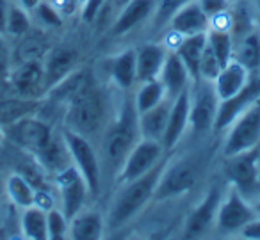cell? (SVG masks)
Returning a JSON list of instances; mask_svg holds the SVG:
<instances>
[{
    "label": "cell",
    "mask_w": 260,
    "mask_h": 240,
    "mask_svg": "<svg viewBox=\"0 0 260 240\" xmlns=\"http://www.w3.org/2000/svg\"><path fill=\"white\" fill-rule=\"evenodd\" d=\"M223 175L253 203L260 196V146L224 158Z\"/></svg>",
    "instance_id": "8992f818"
},
{
    "label": "cell",
    "mask_w": 260,
    "mask_h": 240,
    "mask_svg": "<svg viewBox=\"0 0 260 240\" xmlns=\"http://www.w3.org/2000/svg\"><path fill=\"white\" fill-rule=\"evenodd\" d=\"M221 62L217 61V57L212 54L209 47H205V52H203L202 62H200V80H207V82H212L217 77V73L221 72Z\"/></svg>",
    "instance_id": "74e56055"
},
{
    "label": "cell",
    "mask_w": 260,
    "mask_h": 240,
    "mask_svg": "<svg viewBox=\"0 0 260 240\" xmlns=\"http://www.w3.org/2000/svg\"><path fill=\"white\" fill-rule=\"evenodd\" d=\"M221 196H223V190L219 187H210L207 190V194L200 199V203L192 208V212L185 219L182 238H202L212 231L216 226Z\"/></svg>",
    "instance_id": "5bb4252c"
},
{
    "label": "cell",
    "mask_w": 260,
    "mask_h": 240,
    "mask_svg": "<svg viewBox=\"0 0 260 240\" xmlns=\"http://www.w3.org/2000/svg\"><path fill=\"white\" fill-rule=\"evenodd\" d=\"M111 2H112V6H114L116 9H119V8H121L123 4H125L126 0H111Z\"/></svg>",
    "instance_id": "bcb514c9"
},
{
    "label": "cell",
    "mask_w": 260,
    "mask_h": 240,
    "mask_svg": "<svg viewBox=\"0 0 260 240\" xmlns=\"http://www.w3.org/2000/svg\"><path fill=\"white\" fill-rule=\"evenodd\" d=\"M114 112L107 89L89 80L66 104L64 128L80 133L91 143H98Z\"/></svg>",
    "instance_id": "6da1fadb"
},
{
    "label": "cell",
    "mask_w": 260,
    "mask_h": 240,
    "mask_svg": "<svg viewBox=\"0 0 260 240\" xmlns=\"http://www.w3.org/2000/svg\"><path fill=\"white\" fill-rule=\"evenodd\" d=\"M155 6L157 0H126L112 22L111 34L114 38H121L136 30L145 22H152Z\"/></svg>",
    "instance_id": "e0dca14e"
},
{
    "label": "cell",
    "mask_w": 260,
    "mask_h": 240,
    "mask_svg": "<svg viewBox=\"0 0 260 240\" xmlns=\"http://www.w3.org/2000/svg\"><path fill=\"white\" fill-rule=\"evenodd\" d=\"M111 0H84L80 6V18L84 23H93Z\"/></svg>",
    "instance_id": "f35d334b"
},
{
    "label": "cell",
    "mask_w": 260,
    "mask_h": 240,
    "mask_svg": "<svg viewBox=\"0 0 260 240\" xmlns=\"http://www.w3.org/2000/svg\"><path fill=\"white\" fill-rule=\"evenodd\" d=\"M166 98H168L166 91H164L159 79L138 84L136 94H132V100H134V107H136V111H138V114L157 107V105L162 104Z\"/></svg>",
    "instance_id": "1f68e13d"
},
{
    "label": "cell",
    "mask_w": 260,
    "mask_h": 240,
    "mask_svg": "<svg viewBox=\"0 0 260 240\" xmlns=\"http://www.w3.org/2000/svg\"><path fill=\"white\" fill-rule=\"evenodd\" d=\"M223 133L224 139L221 144L223 158L260 146V98L248 111L242 112Z\"/></svg>",
    "instance_id": "ba28073f"
},
{
    "label": "cell",
    "mask_w": 260,
    "mask_h": 240,
    "mask_svg": "<svg viewBox=\"0 0 260 240\" xmlns=\"http://www.w3.org/2000/svg\"><path fill=\"white\" fill-rule=\"evenodd\" d=\"M32 27V15L30 11L23 9L20 4L11 2L8 11V22H6V36L23 38L30 32Z\"/></svg>",
    "instance_id": "836d02e7"
},
{
    "label": "cell",
    "mask_w": 260,
    "mask_h": 240,
    "mask_svg": "<svg viewBox=\"0 0 260 240\" xmlns=\"http://www.w3.org/2000/svg\"><path fill=\"white\" fill-rule=\"evenodd\" d=\"M139 139H141V133L138 125V111L134 107L132 96H125L119 101L111 123L98 141L102 171L109 173L114 178L123 160Z\"/></svg>",
    "instance_id": "7a4b0ae2"
},
{
    "label": "cell",
    "mask_w": 260,
    "mask_h": 240,
    "mask_svg": "<svg viewBox=\"0 0 260 240\" xmlns=\"http://www.w3.org/2000/svg\"><path fill=\"white\" fill-rule=\"evenodd\" d=\"M159 80L170 100H175L178 94L191 87V75H189L187 68H185V64L182 62V59L178 57V54L175 50L168 52L166 61H164V66L160 70Z\"/></svg>",
    "instance_id": "7402d4cb"
},
{
    "label": "cell",
    "mask_w": 260,
    "mask_h": 240,
    "mask_svg": "<svg viewBox=\"0 0 260 240\" xmlns=\"http://www.w3.org/2000/svg\"><path fill=\"white\" fill-rule=\"evenodd\" d=\"M55 185H57L59 201H61V210L68 219L75 217L80 210H84L87 199L91 197L89 189H87L86 180L79 173L75 165L62 169L55 175Z\"/></svg>",
    "instance_id": "7c38bea8"
},
{
    "label": "cell",
    "mask_w": 260,
    "mask_h": 240,
    "mask_svg": "<svg viewBox=\"0 0 260 240\" xmlns=\"http://www.w3.org/2000/svg\"><path fill=\"white\" fill-rule=\"evenodd\" d=\"M105 231V217L98 210H80L70 219L68 236L73 240H98Z\"/></svg>",
    "instance_id": "d4e9b609"
},
{
    "label": "cell",
    "mask_w": 260,
    "mask_h": 240,
    "mask_svg": "<svg viewBox=\"0 0 260 240\" xmlns=\"http://www.w3.org/2000/svg\"><path fill=\"white\" fill-rule=\"evenodd\" d=\"M210 27V18L203 13V9L200 8V4L196 0L185 4L182 9H178L171 20L168 22L166 29L170 32L177 34L180 38L185 36H194V34H203L207 32Z\"/></svg>",
    "instance_id": "ffe728a7"
},
{
    "label": "cell",
    "mask_w": 260,
    "mask_h": 240,
    "mask_svg": "<svg viewBox=\"0 0 260 240\" xmlns=\"http://www.w3.org/2000/svg\"><path fill=\"white\" fill-rule=\"evenodd\" d=\"M170 48L162 41H152L136 48V77L138 84L159 79Z\"/></svg>",
    "instance_id": "d6986e66"
},
{
    "label": "cell",
    "mask_w": 260,
    "mask_h": 240,
    "mask_svg": "<svg viewBox=\"0 0 260 240\" xmlns=\"http://www.w3.org/2000/svg\"><path fill=\"white\" fill-rule=\"evenodd\" d=\"M170 105H171V100L166 98V100L157 105V107L138 114L139 133H141L143 139H152V141L162 143L164 132H166L168 114H170Z\"/></svg>",
    "instance_id": "484cf974"
},
{
    "label": "cell",
    "mask_w": 260,
    "mask_h": 240,
    "mask_svg": "<svg viewBox=\"0 0 260 240\" xmlns=\"http://www.w3.org/2000/svg\"><path fill=\"white\" fill-rule=\"evenodd\" d=\"M109 82L121 93H128L138 86L136 77V48H126L112 55L107 62Z\"/></svg>",
    "instance_id": "44dd1931"
},
{
    "label": "cell",
    "mask_w": 260,
    "mask_h": 240,
    "mask_svg": "<svg viewBox=\"0 0 260 240\" xmlns=\"http://www.w3.org/2000/svg\"><path fill=\"white\" fill-rule=\"evenodd\" d=\"M9 0H0V34H6V22H8Z\"/></svg>",
    "instance_id": "7bdbcfd3"
},
{
    "label": "cell",
    "mask_w": 260,
    "mask_h": 240,
    "mask_svg": "<svg viewBox=\"0 0 260 240\" xmlns=\"http://www.w3.org/2000/svg\"><path fill=\"white\" fill-rule=\"evenodd\" d=\"M20 228H22V235L30 240H47V210L36 207H27L23 208L22 217H20Z\"/></svg>",
    "instance_id": "4dcf8cb0"
},
{
    "label": "cell",
    "mask_w": 260,
    "mask_h": 240,
    "mask_svg": "<svg viewBox=\"0 0 260 240\" xmlns=\"http://www.w3.org/2000/svg\"><path fill=\"white\" fill-rule=\"evenodd\" d=\"M34 157H36L40 167L52 173L54 176L57 175V173H61L62 169L70 167V165L73 164L72 157H70L68 144H66L62 132L54 133V135L50 137V141H48Z\"/></svg>",
    "instance_id": "cb8c5ba5"
},
{
    "label": "cell",
    "mask_w": 260,
    "mask_h": 240,
    "mask_svg": "<svg viewBox=\"0 0 260 240\" xmlns=\"http://www.w3.org/2000/svg\"><path fill=\"white\" fill-rule=\"evenodd\" d=\"M30 15L34 16L40 25H43L45 29H61L62 23H64V16L57 11L52 2L48 0H41L40 4L30 11Z\"/></svg>",
    "instance_id": "d590c367"
},
{
    "label": "cell",
    "mask_w": 260,
    "mask_h": 240,
    "mask_svg": "<svg viewBox=\"0 0 260 240\" xmlns=\"http://www.w3.org/2000/svg\"><path fill=\"white\" fill-rule=\"evenodd\" d=\"M219 98L212 87V82L198 80L191 84V114L189 130L192 133H209L214 130Z\"/></svg>",
    "instance_id": "30bf717a"
},
{
    "label": "cell",
    "mask_w": 260,
    "mask_h": 240,
    "mask_svg": "<svg viewBox=\"0 0 260 240\" xmlns=\"http://www.w3.org/2000/svg\"><path fill=\"white\" fill-rule=\"evenodd\" d=\"M80 62V54L75 48L61 47L50 50L43 59V70H45V87L47 93L59 84L62 79L73 73L75 70H79Z\"/></svg>",
    "instance_id": "ac0fdd59"
},
{
    "label": "cell",
    "mask_w": 260,
    "mask_h": 240,
    "mask_svg": "<svg viewBox=\"0 0 260 240\" xmlns=\"http://www.w3.org/2000/svg\"><path fill=\"white\" fill-rule=\"evenodd\" d=\"M249 73L251 72L235 57L230 62H226L221 68V72L217 73L216 79L212 80V87L216 91L217 98L219 100H226V98L234 96L235 93H239L248 84Z\"/></svg>",
    "instance_id": "603a6c76"
},
{
    "label": "cell",
    "mask_w": 260,
    "mask_h": 240,
    "mask_svg": "<svg viewBox=\"0 0 260 240\" xmlns=\"http://www.w3.org/2000/svg\"><path fill=\"white\" fill-rule=\"evenodd\" d=\"M253 204H255L256 212H258V214H260V196H258V197H256V199H255V201H253Z\"/></svg>",
    "instance_id": "7dc6e473"
},
{
    "label": "cell",
    "mask_w": 260,
    "mask_h": 240,
    "mask_svg": "<svg viewBox=\"0 0 260 240\" xmlns=\"http://www.w3.org/2000/svg\"><path fill=\"white\" fill-rule=\"evenodd\" d=\"M2 130L15 146L22 148L23 151H29L32 155H36L54 135L52 126L45 123L43 119L36 118L34 114L25 116V118L18 119Z\"/></svg>",
    "instance_id": "4fadbf2b"
},
{
    "label": "cell",
    "mask_w": 260,
    "mask_h": 240,
    "mask_svg": "<svg viewBox=\"0 0 260 240\" xmlns=\"http://www.w3.org/2000/svg\"><path fill=\"white\" fill-rule=\"evenodd\" d=\"M258 215L255 204L248 199L242 192H239L234 185L228 183V189L221 196V203L217 208L216 229L219 235H239L242 228L249 221Z\"/></svg>",
    "instance_id": "52a82bcc"
},
{
    "label": "cell",
    "mask_w": 260,
    "mask_h": 240,
    "mask_svg": "<svg viewBox=\"0 0 260 240\" xmlns=\"http://www.w3.org/2000/svg\"><path fill=\"white\" fill-rule=\"evenodd\" d=\"M13 68V52L6 41V34H0V77L9 75Z\"/></svg>",
    "instance_id": "60d3db41"
},
{
    "label": "cell",
    "mask_w": 260,
    "mask_h": 240,
    "mask_svg": "<svg viewBox=\"0 0 260 240\" xmlns=\"http://www.w3.org/2000/svg\"><path fill=\"white\" fill-rule=\"evenodd\" d=\"M189 114H191V87L171 100L166 132L162 137V146L168 153H171L182 143L185 132L189 130Z\"/></svg>",
    "instance_id": "2e32d148"
},
{
    "label": "cell",
    "mask_w": 260,
    "mask_h": 240,
    "mask_svg": "<svg viewBox=\"0 0 260 240\" xmlns=\"http://www.w3.org/2000/svg\"><path fill=\"white\" fill-rule=\"evenodd\" d=\"M239 235L242 238H249V240H260V214L256 215L253 221H249L244 228L239 231Z\"/></svg>",
    "instance_id": "b9f144b4"
},
{
    "label": "cell",
    "mask_w": 260,
    "mask_h": 240,
    "mask_svg": "<svg viewBox=\"0 0 260 240\" xmlns=\"http://www.w3.org/2000/svg\"><path fill=\"white\" fill-rule=\"evenodd\" d=\"M16 4H20L23 9H27V11H32L34 8H36L38 4H40L41 0H15Z\"/></svg>",
    "instance_id": "ee69618b"
},
{
    "label": "cell",
    "mask_w": 260,
    "mask_h": 240,
    "mask_svg": "<svg viewBox=\"0 0 260 240\" xmlns=\"http://www.w3.org/2000/svg\"><path fill=\"white\" fill-rule=\"evenodd\" d=\"M6 194H8L11 204L18 208L32 207L36 201V187L22 175V173H13L6 182Z\"/></svg>",
    "instance_id": "f546056e"
},
{
    "label": "cell",
    "mask_w": 260,
    "mask_h": 240,
    "mask_svg": "<svg viewBox=\"0 0 260 240\" xmlns=\"http://www.w3.org/2000/svg\"><path fill=\"white\" fill-rule=\"evenodd\" d=\"M9 80L16 96L41 100L47 94L43 61L16 62V66H13L9 72Z\"/></svg>",
    "instance_id": "9a60e30c"
},
{
    "label": "cell",
    "mask_w": 260,
    "mask_h": 240,
    "mask_svg": "<svg viewBox=\"0 0 260 240\" xmlns=\"http://www.w3.org/2000/svg\"><path fill=\"white\" fill-rule=\"evenodd\" d=\"M207 47V32L194 34V36H185L180 40V43L173 48L182 59V62L187 68L192 82L200 80V62H202L203 52Z\"/></svg>",
    "instance_id": "4316f807"
},
{
    "label": "cell",
    "mask_w": 260,
    "mask_h": 240,
    "mask_svg": "<svg viewBox=\"0 0 260 240\" xmlns=\"http://www.w3.org/2000/svg\"><path fill=\"white\" fill-rule=\"evenodd\" d=\"M192 0H157L155 13L152 16V29L153 30H164L168 25V22L171 20V16L182 9L185 4H189Z\"/></svg>",
    "instance_id": "e575fe53"
},
{
    "label": "cell",
    "mask_w": 260,
    "mask_h": 240,
    "mask_svg": "<svg viewBox=\"0 0 260 240\" xmlns=\"http://www.w3.org/2000/svg\"><path fill=\"white\" fill-rule=\"evenodd\" d=\"M260 25V23H258ZM234 57L246 66L249 72H258L260 70V32L258 27L235 41Z\"/></svg>",
    "instance_id": "f1b7e54d"
},
{
    "label": "cell",
    "mask_w": 260,
    "mask_h": 240,
    "mask_svg": "<svg viewBox=\"0 0 260 240\" xmlns=\"http://www.w3.org/2000/svg\"><path fill=\"white\" fill-rule=\"evenodd\" d=\"M38 107H41V100H30L22 96L0 100V128H6L18 119L34 114Z\"/></svg>",
    "instance_id": "83f0119b"
},
{
    "label": "cell",
    "mask_w": 260,
    "mask_h": 240,
    "mask_svg": "<svg viewBox=\"0 0 260 240\" xmlns=\"http://www.w3.org/2000/svg\"><path fill=\"white\" fill-rule=\"evenodd\" d=\"M166 162L168 157H164L145 176L118 185V192L112 197V203L109 207V214L105 217V228L109 231H116V229L125 228L132 219H136L145 210L146 204L152 203L153 197H155L159 180L162 176Z\"/></svg>",
    "instance_id": "3957f363"
},
{
    "label": "cell",
    "mask_w": 260,
    "mask_h": 240,
    "mask_svg": "<svg viewBox=\"0 0 260 240\" xmlns=\"http://www.w3.org/2000/svg\"><path fill=\"white\" fill-rule=\"evenodd\" d=\"M260 98V70L258 72L249 73V80L239 93L234 96L226 98V100L219 101V109H217L216 123H214V130L216 133H223L242 112H246L256 100Z\"/></svg>",
    "instance_id": "8fae6325"
},
{
    "label": "cell",
    "mask_w": 260,
    "mask_h": 240,
    "mask_svg": "<svg viewBox=\"0 0 260 240\" xmlns=\"http://www.w3.org/2000/svg\"><path fill=\"white\" fill-rule=\"evenodd\" d=\"M251 2V6H253V9H255L256 13L260 15V0H249Z\"/></svg>",
    "instance_id": "f6af8a7d"
},
{
    "label": "cell",
    "mask_w": 260,
    "mask_h": 240,
    "mask_svg": "<svg viewBox=\"0 0 260 240\" xmlns=\"http://www.w3.org/2000/svg\"><path fill=\"white\" fill-rule=\"evenodd\" d=\"M200 4V8L203 9L209 18H214V16H219L223 13H228L234 4V0H196Z\"/></svg>",
    "instance_id": "ab89813d"
},
{
    "label": "cell",
    "mask_w": 260,
    "mask_h": 240,
    "mask_svg": "<svg viewBox=\"0 0 260 240\" xmlns=\"http://www.w3.org/2000/svg\"><path fill=\"white\" fill-rule=\"evenodd\" d=\"M258 32H260V25H258Z\"/></svg>",
    "instance_id": "c3c4849f"
},
{
    "label": "cell",
    "mask_w": 260,
    "mask_h": 240,
    "mask_svg": "<svg viewBox=\"0 0 260 240\" xmlns=\"http://www.w3.org/2000/svg\"><path fill=\"white\" fill-rule=\"evenodd\" d=\"M68 226H70V219L66 217L61 208L52 207L50 210H47L48 238H52V240L66 238V236H68Z\"/></svg>",
    "instance_id": "8d00e7d4"
},
{
    "label": "cell",
    "mask_w": 260,
    "mask_h": 240,
    "mask_svg": "<svg viewBox=\"0 0 260 240\" xmlns=\"http://www.w3.org/2000/svg\"><path fill=\"white\" fill-rule=\"evenodd\" d=\"M168 155V151L164 150L162 143L152 139H139L136 143V146L130 150V153L126 155V158L123 160L119 171L116 173L114 182L116 185L121 183L132 182L138 180L141 176H145L146 173H150L164 157Z\"/></svg>",
    "instance_id": "9c48e42d"
},
{
    "label": "cell",
    "mask_w": 260,
    "mask_h": 240,
    "mask_svg": "<svg viewBox=\"0 0 260 240\" xmlns=\"http://www.w3.org/2000/svg\"><path fill=\"white\" fill-rule=\"evenodd\" d=\"M207 47L212 50V54L221 62V66H224L226 62H230L234 59L235 40L230 30L209 29L207 30Z\"/></svg>",
    "instance_id": "d6a6232c"
},
{
    "label": "cell",
    "mask_w": 260,
    "mask_h": 240,
    "mask_svg": "<svg viewBox=\"0 0 260 240\" xmlns=\"http://www.w3.org/2000/svg\"><path fill=\"white\" fill-rule=\"evenodd\" d=\"M200 180V164L196 158L178 157L170 158L164 165L162 176L159 180V187L153 201H168L173 197L184 196L196 187Z\"/></svg>",
    "instance_id": "277c9868"
},
{
    "label": "cell",
    "mask_w": 260,
    "mask_h": 240,
    "mask_svg": "<svg viewBox=\"0 0 260 240\" xmlns=\"http://www.w3.org/2000/svg\"><path fill=\"white\" fill-rule=\"evenodd\" d=\"M62 135L68 144L70 157L72 162L79 173L82 175V178L86 180L87 189H89L91 197H96L100 194L102 189V178H104V171H102V162L98 150L94 146V143H91L89 139H86L84 135L77 132H72L68 128H62Z\"/></svg>",
    "instance_id": "5b68a950"
}]
</instances>
